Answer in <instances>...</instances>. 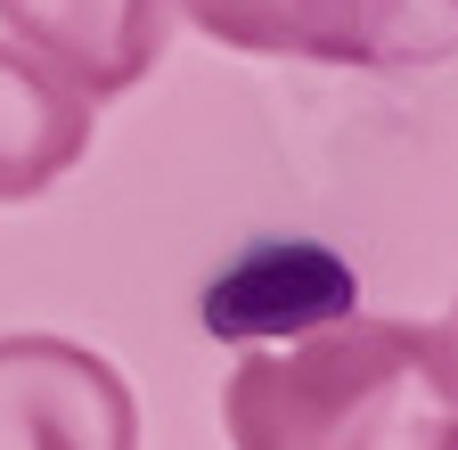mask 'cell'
<instances>
[{"instance_id":"6da1fadb","label":"cell","mask_w":458,"mask_h":450,"mask_svg":"<svg viewBox=\"0 0 458 450\" xmlns=\"http://www.w3.org/2000/svg\"><path fill=\"white\" fill-rule=\"evenodd\" d=\"M221 426L238 450H458V393L410 319H319L286 352L229 369Z\"/></svg>"},{"instance_id":"7a4b0ae2","label":"cell","mask_w":458,"mask_h":450,"mask_svg":"<svg viewBox=\"0 0 458 450\" xmlns=\"http://www.w3.org/2000/svg\"><path fill=\"white\" fill-rule=\"evenodd\" d=\"M181 17L246 58L401 66L458 49V0H181Z\"/></svg>"},{"instance_id":"3957f363","label":"cell","mask_w":458,"mask_h":450,"mask_svg":"<svg viewBox=\"0 0 458 450\" xmlns=\"http://www.w3.org/2000/svg\"><path fill=\"white\" fill-rule=\"evenodd\" d=\"M0 450H140L123 369L74 335H0Z\"/></svg>"},{"instance_id":"277c9868","label":"cell","mask_w":458,"mask_h":450,"mask_svg":"<svg viewBox=\"0 0 458 450\" xmlns=\"http://www.w3.org/2000/svg\"><path fill=\"white\" fill-rule=\"evenodd\" d=\"M172 17H181V0H0L9 41H25L90 106L156 74V58L172 49Z\"/></svg>"},{"instance_id":"5b68a950","label":"cell","mask_w":458,"mask_h":450,"mask_svg":"<svg viewBox=\"0 0 458 450\" xmlns=\"http://www.w3.org/2000/svg\"><path fill=\"white\" fill-rule=\"evenodd\" d=\"M98 106L57 82L25 41H0V205H25L41 189H57L90 156Z\"/></svg>"},{"instance_id":"8992f818","label":"cell","mask_w":458,"mask_h":450,"mask_svg":"<svg viewBox=\"0 0 458 450\" xmlns=\"http://www.w3.org/2000/svg\"><path fill=\"white\" fill-rule=\"evenodd\" d=\"M426 344H434V369H442V385L458 393V303H450V311L426 327Z\"/></svg>"}]
</instances>
